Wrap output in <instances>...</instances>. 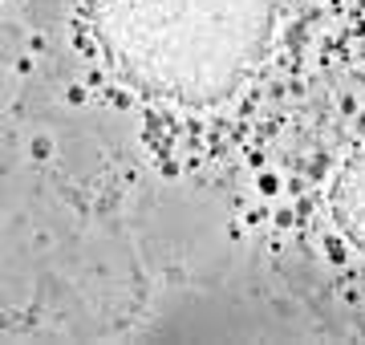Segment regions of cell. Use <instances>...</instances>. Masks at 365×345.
<instances>
[{
	"instance_id": "cell-1",
	"label": "cell",
	"mask_w": 365,
	"mask_h": 345,
	"mask_svg": "<svg viewBox=\"0 0 365 345\" xmlns=\"http://www.w3.org/2000/svg\"><path fill=\"white\" fill-rule=\"evenodd\" d=\"M29 151H33V158H41V163H45V158L53 155V142H49V138H33V146H29Z\"/></svg>"
},
{
	"instance_id": "cell-2",
	"label": "cell",
	"mask_w": 365,
	"mask_h": 345,
	"mask_svg": "<svg viewBox=\"0 0 365 345\" xmlns=\"http://www.w3.org/2000/svg\"><path fill=\"white\" fill-rule=\"evenodd\" d=\"M260 191H264V195H276L280 191V179L276 175H264V179H260Z\"/></svg>"
}]
</instances>
